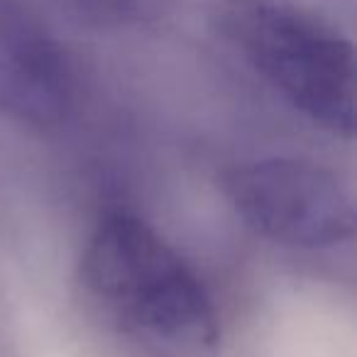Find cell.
I'll return each mask as SVG.
<instances>
[{"mask_svg":"<svg viewBox=\"0 0 357 357\" xmlns=\"http://www.w3.org/2000/svg\"><path fill=\"white\" fill-rule=\"evenodd\" d=\"M79 103L71 52L27 0H0V115L54 130Z\"/></svg>","mask_w":357,"mask_h":357,"instance_id":"obj_4","label":"cell"},{"mask_svg":"<svg viewBox=\"0 0 357 357\" xmlns=\"http://www.w3.org/2000/svg\"><path fill=\"white\" fill-rule=\"evenodd\" d=\"M76 287L118 357H218L220 318L208 287L139 215L115 211L96 223Z\"/></svg>","mask_w":357,"mask_h":357,"instance_id":"obj_1","label":"cell"},{"mask_svg":"<svg viewBox=\"0 0 357 357\" xmlns=\"http://www.w3.org/2000/svg\"><path fill=\"white\" fill-rule=\"evenodd\" d=\"M215 37L308 123L355 135V52L298 0H211Z\"/></svg>","mask_w":357,"mask_h":357,"instance_id":"obj_2","label":"cell"},{"mask_svg":"<svg viewBox=\"0 0 357 357\" xmlns=\"http://www.w3.org/2000/svg\"><path fill=\"white\" fill-rule=\"evenodd\" d=\"M76 13L108 27H149L172 13L174 0H66Z\"/></svg>","mask_w":357,"mask_h":357,"instance_id":"obj_5","label":"cell"},{"mask_svg":"<svg viewBox=\"0 0 357 357\" xmlns=\"http://www.w3.org/2000/svg\"><path fill=\"white\" fill-rule=\"evenodd\" d=\"M220 189L238 218L259 238L291 250H331L355 230L347 186L323 164L267 157L230 167Z\"/></svg>","mask_w":357,"mask_h":357,"instance_id":"obj_3","label":"cell"}]
</instances>
